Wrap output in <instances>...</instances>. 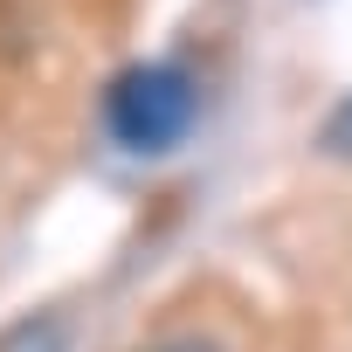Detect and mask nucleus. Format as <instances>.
I'll use <instances>...</instances> for the list:
<instances>
[{
  "label": "nucleus",
  "mask_w": 352,
  "mask_h": 352,
  "mask_svg": "<svg viewBox=\"0 0 352 352\" xmlns=\"http://www.w3.org/2000/svg\"><path fill=\"white\" fill-rule=\"evenodd\" d=\"M318 152L338 159V166H352V90L324 111V124H318Z\"/></svg>",
  "instance_id": "nucleus-3"
},
{
  "label": "nucleus",
  "mask_w": 352,
  "mask_h": 352,
  "mask_svg": "<svg viewBox=\"0 0 352 352\" xmlns=\"http://www.w3.org/2000/svg\"><path fill=\"white\" fill-rule=\"evenodd\" d=\"M138 352H242V345L221 338V331H159V338H145Z\"/></svg>",
  "instance_id": "nucleus-4"
},
{
  "label": "nucleus",
  "mask_w": 352,
  "mask_h": 352,
  "mask_svg": "<svg viewBox=\"0 0 352 352\" xmlns=\"http://www.w3.org/2000/svg\"><path fill=\"white\" fill-rule=\"evenodd\" d=\"M201 124V83L180 63H131L104 90V131L131 159H166L180 152Z\"/></svg>",
  "instance_id": "nucleus-1"
},
{
  "label": "nucleus",
  "mask_w": 352,
  "mask_h": 352,
  "mask_svg": "<svg viewBox=\"0 0 352 352\" xmlns=\"http://www.w3.org/2000/svg\"><path fill=\"white\" fill-rule=\"evenodd\" d=\"M76 345V318L63 304H35L0 331V352H69Z\"/></svg>",
  "instance_id": "nucleus-2"
}]
</instances>
